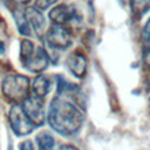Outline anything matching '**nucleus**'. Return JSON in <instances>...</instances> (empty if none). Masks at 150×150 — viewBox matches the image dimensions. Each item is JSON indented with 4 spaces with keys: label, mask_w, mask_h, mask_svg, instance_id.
<instances>
[{
    "label": "nucleus",
    "mask_w": 150,
    "mask_h": 150,
    "mask_svg": "<svg viewBox=\"0 0 150 150\" xmlns=\"http://www.w3.org/2000/svg\"><path fill=\"white\" fill-rule=\"evenodd\" d=\"M23 109L25 111V113L29 116V119L33 121V124L36 127H40L45 122L46 115H45V107L42 103L41 98L37 96H28L25 100L23 101Z\"/></svg>",
    "instance_id": "nucleus-6"
},
{
    "label": "nucleus",
    "mask_w": 150,
    "mask_h": 150,
    "mask_svg": "<svg viewBox=\"0 0 150 150\" xmlns=\"http://www.w3.org/2000/svg\"><path fill=\"white\" fill-rule=\"evenodd\" d=\"M13 17H15V23L17 25V29L20 32V34L23 36H26L29 37L32 34V28L29 25V21L26 18V15H25V9L23 8H15L13 11Z\"/></svg>",
    "instance_id": "nucleus-10"
},
{
    "label": "nucleus",
    "mask_w": 150,
    "mask_h": 150,
    "mask_svg": "<svg viewBox=\"0 0 150 150\" xmlns=\"http://www.w3.org/2000/svg\"><path fill=\"white\" fill-rule=\"evenodd\" d=\"M57 1L58 0H36L34 1V8H37L38 11H46L47 8L54 5Z\"/></svg>",
    "instance_id": "nucleus-14"
},
{
    "label": "nucleus",
    "mask_w": 150,
    "mask_h": 150,
    "mask_svg": "<svg viewBox=\"0 0 150 150\" xmlns=\"http://www.w3.org/2000/svg\"><path fill=\"white\" fill-rule=\"evenodd\" d=\"M67 69L71 71V74L76 78H83L87 73V59L79 52H74L66 59Z\"/></svg>",
    "instance_id": "nucleus-8"
},
{
    "label": "nucleus",
    "mask_w": 150,
    "mask_h": 150,
    "mask_svg": "<svg viewBox=\"0 0 150 150\" xmlns=\"http://www.w3.org/2000/svg\"><path fill=\"white\" fill-rule=\"evenodd\" d=\"M8 150H12V149H8Z\"/></svg>",
    "instance_id": "nucleus-21"
},
{
    "label": "nucleus",
    "mask_w": 150,
    "mask_h": 150,
    "mask_svg": "<svg viewBox=\"0 0 150 150\" xmlns=\"http://www.w3.org/2000/svg\"><path fill=\"white\" fill-rule=\"evenodd\" d=\"M46 44L52 49L55 50H65L71 45V36L69 30L63 25L54 24L46 30Z\"/></svg>",
    "instance_id": "nucleus-5"
},
{
    "label": "nucleus",
    "mask_w": 150,
    "mask_h": 150,
    "mask_svg": "<svg viewBox=\"0 0 150 150\" xmlns=\"http://www.w3.org/2000/svg\"><path fill=\"white\" fill-rule=\"evenodd\" d=\"M49 91H50V82L45 75H38V76L34 78L33 83H32V92H33L34 96L44 99L49 93Z\"/></svg>",
    "instance_id": "nucleus-11"
},
{
    "label": "nucleus",
    "mask_w": 150,
    "mask_h": 150,
    "mask_svg": "<svg viewBox=\"0 0 150 150\" xmlns=\"http://www.w3.org/2000/svg\"><path fill=\"white\" fill-rule=\"evenodd\" d=\"M57 93L50 103L47 122L59 134L73 136L82 128L84 121L79 87L59 76Z\"/></svg>",
    "instance_id": "nucleus-1"
},
{
    "label": "nucleus",
    "mask_w": 150,
    "mask_h": 150,
    "mask_svg": "<svg viewBox=\"0 0 150 150\" xmlns=\"http://www.w3.org/2000/svg\"><path fill=\"white\" fill-rule=\"evenodd\" d=\"M26 18L29 21L32 30L36 32V34L38 37H42L46 33V20H45L44 15L41 13V11H38L37 8H26L25 9Z\"/></svg>",
    "instance_id": "nucleus-9"
},
{
    "label": "nucleus",
    "mask_w": 150,
    "mask_h": 150,
    "mask_svg": "<svg viewBox=\"0 0 150 150\" xmlns=\"http://www.w3.org/2000/svg\"><path fill=\"white\" fill-rule=\"evenodd\" d=\"M4 50H5V45H4V42L0 40V54H3V53H4Z\"/></svg>",
    "instance_id": "nucleus-19"
},
{
    "label": "nucleus",
    "mask_w": 150,
    "mask_h": 150,
    "mask_svg": "<svg viewBox=\"0 0 150 150\" xmlns=\"http://www.w3.org/2000/svg\"><path fill=\"white\" fill-rule=\"evenodd\" d=\"M47 52L41 46H34L32 41L23 40L20 44V62L30 73H42L49 66Z\"/></svg>",
    "instance_id": "nucleus-2"
},
{
    "label": "nucleus",
    "mask_w": 150,
    "mask_h": 150,
    "mask_svg": "<svg viewBox=\"0 0 150 150\" xmlns=\"http://www.w3.org/2000/svg\"><path fill=\"white\" fill-rule=\"evenodd\" d=\"M30 83L29 79L24 75H8L4 78L1 84V91L5 99L13 103H23L29 96Z\"/></svg>",
    "instance_id": "nucleus-3"
},
{
    "label": "nucleus",
    "mask_w": 150,
    "mask_h": 150,
    "mask_svg": "<svg viewBox=\"0 0 150 150\" xmlns=\"http://www.w3.org/2000/svg\"><path fill=\"white\" fill-rule=\"evenodd\" d=\"M49 17L54 24L65 25V24L70 23L71 20H78V18H79V15H78V11L75 9L73 5L61 4V5L54 7L52 11H50Z\"/></svg>",
    "instance_id": "nucleus-7"
},
{
    "label": "nucleus",
    "mask_w": 150,
    "mask_h": 150,
    "mask_svg": "<svg viewBox=\"0 0 150 150\" xmlns=\"http://www.w3.org/2000/svg\"><path fill=\"white\" fill-rule=\"evenodd\" d=\"M18 149L20 150H34V146H33V142L30 140H25L18 145Z\"/></svg>",
    "instance_id": "nucleus-16"
},
{
    "label": "nucleus",
    "mask_w": 150,
    "mask_h": 150,
    "mask_svg": "<svg viewBox=\"0 0 150 150\" xmlns=\"http://www.w3.org/2000/svg\"><path fill=\"white\" fill-rule=\"evenodd\" d=\"M59 150H78L75 146H73V145H62L59 148Z\"/></svg>",
    "instance_id": "nucleus-17"
},
{
    "label": "nucleus",
    "mask_w": 150,
    "mask_h": 150,
    "mask_svg": "<svg viewBox=\"0 0 150 150\" xmlns=\"http://www.w3.org/2000/svg\"><path fill=\"white\" fill-rule=\"evenodd\" d=\"M142 41H144V44H145V46L148 44H150V18L148 20V23L145 24V26H144V29H142Z\"/></svg>",
    "instance_id": "nucleus-15"
},
{
    "label": "nucleus",
    "mask_w": 150,
    "mask_h": 150,
    "mask_svg": "<svg viewBox=\"0 0 150 150\" xmlns=\"http://www.w3.org/2000/svg\"><path fill=\"white\" fill-rule=\"evenodd\" d=\"M133 12L137 16H142L150 9V0H130Z\"/></svg>",
    "instance_id": "nucleus-13"
},
{
    "label": "nucleus",
    "mask_w": 150,
    "mask_h": 150,
    "mask_svg": "<svg viewBox=\"0 0 150 150\" xmlns=\"http://www.w3.org/2000/svg\"><path fill=\"white\" fill-rule=\"evenodd\" d=\"M146 61L150 63V44L146 45Z\"/></svg>",
    "instance_id": "nucleus-18"
},
{
    "label": "nucleus",
    "mask_w": 150,
    "mask_h": 150,
    "mask_svg": "<svg viewBox=\"0 0 150 150\" xmlns=\"http://www.w3.org/2000/svg\"><path fill=\"white\" fill-rule=\"evenodd\" d=\"M36 141H37V148H38V150H52L55 142L54 137L47 132H42L40 134H37Z\"/></svg>",
    "instance_id": "nucleus-12"
},
{
    "label": "nucleus",
    "mask_w": 150,
    "mask_h": 150,
    "mask_svg": "<svg viewBox=\"0 0 150 150\" xmlns=\"http://www.w3.org/2000/svg\"><path fill=\"white\" fill-rule=\"evenodd\" d=\"M8 120H9V125L12 128L13 133L17 137H24V136L30 134L36 128V125L29 119V116L25 113V111L20 104L12 105V108L9 109Z\"/></svg>",
    "instance_id": "nucleus-4"
},
{
    "label": "nucleus",
    "mask_w": 150,
    "mask_h": 150,
    "mask_svg": "<svg viewBox=\"0 0 150 150\" xmlns=\"http://www.w3.org/2000/svg\"><path fill=\"white\" fill-rule=\"evenodd\" d=\"M15 1H17V3H28L29 0H15Z\"/></svg>",
    "instance_id": "nucleus-20"
}]
</instances>
